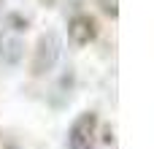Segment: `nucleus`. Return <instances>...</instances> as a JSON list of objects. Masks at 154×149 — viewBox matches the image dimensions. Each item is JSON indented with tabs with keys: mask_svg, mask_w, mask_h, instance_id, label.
Here are the masks:
<instances>
[{
	"mask_svg": "<svg viewBox=\"0 0 154 149\" xmlns=\"http://www.w3.org/2000/svg\"><path fill=\"white\" fill-rule=\"evenodd\" d=\"M95 130H97V117L92 111H84L73 122V128L68 133V147L70 149H92V144H95Z\"/></svg>",
	"mask_w": 154,
	"mask_h": 149,
	"instance_id": "nucleus-2",
	"label": "nucleus"
},
{
	"mask_svg": "<svg viewBox=\"0 0 154 149\" xmlns=\"http://www.w3.org/2000/svg\"><path fill=\"white\" fill-rule=\"evenodd\" d=\"M0 54H3V60L8 65H16L19 57H22V41H8V49H3Z\"/></svg>",
	"mask_w": 154,
	"mask_h": 149,
	"instance_id": "nucleus-4",
	"label": "nucleus"
},
{
	"mask_svg": "<svg viewBox=\"0 0 154 149\" xmlns=\"http://www.w3.org/2000/svg\"><path fill=\"white\" fill-rule=\"evenodd\" d=\"M95 33H97V30H95V22H92L89 16H84V14L73 16L70 24H68V35H70V41L79 43V46L89 43V41L95 38Z\"/></svg>",
	"mask_w": 154,
	"mask_h": 149,
	"instance_id": "nucleus-3",
	"label": "nucleus"
},
{
	"mask_svg": "<svg viewBox=\"0 0 154 149\" xmlns=\"http://www.w3.org/2000/svg\"><path fill=\"white\" fill-rule=\"evenodd\" d=\"M62 54V38L57 33H43L38 38V46H35V54H32V76H43L49 73L57 60Z\"/></svg>",
	"mask_w": 154,
	"mask_h": 149,
	"instance_id": "nucleus-1",
	"label": "nucleus"
},
{
	"mask_svg": "<svg viewBox=\"0 0 154 149\" xmlns=\"http://www.w3.org/2000/svg\"><path fill=\"white\" fill-rule=\"evenodd\" d=\"M103 3H106V5H103V11H106V14H111V16H116V5H114L116 0H103Z\"/></svg>",
	"mask_w": 154,
	"mask_h": 149,
	"instance_id": "nucleus-5",
	"label": "nucleus"
}]
</instances>
